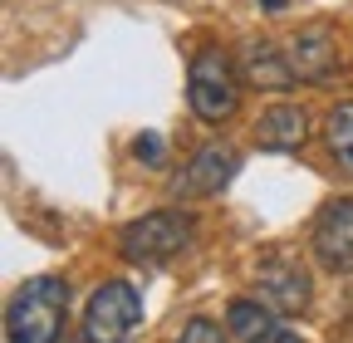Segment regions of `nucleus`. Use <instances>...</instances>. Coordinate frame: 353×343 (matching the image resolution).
I'll use <instances>...</instances> for the list:
<instances>
[{"mask_svg": "<svg viewBox=\"0 0 353 343\" xmlns=\"http://www.w3.org/2000/svg\"><path fill=\"white\" fill-rule=\"evenodd\" d=\"M143 329V299L128 280H108L83 304V338L88 343H132Z\"/></svg>", "mask_w": 353, "mask_h": 343, "instance_id": "obj_4", "label": "nucleus"}, {"mask_svg": "<svg viewBox=\"0 0 353 343\" xmlns=\"http://www.w3.org/2000/svg\"><path fill=\"white\" fill-rule=\"evenodd\" d=\"M64 319H69V284L54 275H34L6 304V338L10 343H59Z\"/></svg>", "mask_w": 353, "mask_h": 343, "instance_id": "obj_1", "label": "nucleus"}, {"mask_svg": "<svg viewBox=\"0 0 353 343\" xmlns=\"http://www.w3.org/2000/svg\"><path fill=\"white\" fill-rule=\"evenodd\" d=\"M192 245V216L187 211H148L132 226H123L118 250L128 265H162Z\"/></svg>", "mask_w": 353, "mask_h": 343, "instance_id": "obj_3", "label": "nucleus"}, {"mask_svg": "<svg viewBox=\"0 0 353 343\" xmlns=\"http://www.w3.org/2000/svg\"><path fill=\"white\" fill-rule=\"evenodd\" d=\"M324 147L334 157V167L343 177H353V98L334 103L329 118H324Z\"/></svg>", "mask_w": 353, "mask_h": 343, "instance_id": "obj_12", "label": "nucleus"}, {"mask_svg": "<svg viewBox=\"0 0 353 343\" xmlns=\"http://www.w3.org/2000/svg\"><path fill=\"white\" fill-rule=\"evenodd\" d=\"M132 152H138V162H148V167H162V138L157 133H143L132 143Z\"/></svg>", "mask_w": 353, "mask_h": 343, "instance_id": "obj_14", "label": "nucleus"}, {"mask_svg": "<svg viewBox=\"0 0 353 343\" xmlns=\"http://www.w3.org/2000/svg\"><path fill=\"white\" fill-rule=\"evenodd\" d=\"M265 6H270V10H285V0H265Z\"/></svg>", "mask_w": 353, "mask_h": 343, "instance_id": "obj_15", "label": "nucleus"}, {"mask_svg": "<svg viewBox=\"0 0 353 343\" xmlns=\"http://www.w3.org/2000/svg\"><path fill=\"white\" fill-rule=\"evenodd\" d=\"M187 103L201 123H226L236 108H241V79H236V64L226 50L206 45L196 59H192V74H187Z\"/></svg>", "mask_w": 353, "mask_h": 343, "instance_id": "obj_2", "label": "nucleus"}, {"mask_svg": "<svg viewBox=\"0 0 353 343\" xmlns=\"http://www.w3.org/2000/svg\"><path fill=\"white\" fill-rule=\"evenodd\" d=\"M236 172H241V152H236L231 143H201V147L187 157V167L176 172L172 191H176V201L216 196L221 187H226V182L236 177Z\"/></svg>", "mask_w": 353, "mask_h": 343, "instance_id": "obj_6", "label": "nucleus"}, {"mask_svg": "<svg viewBox=\"0 0 353 343\" xmlns=\"http://www.w3.org/2000/svg\"><path fill=\"white\" fill-rule=\"evenodd\" d=\"M290 64L304 83H329L343 74V59H339V45H334V34L324 25H309L294 34V45H290Z\"/></svg>", "mask_w": 353, "mask_h": 343, "instance_id": "obj_8", "label": "nucleus"}, {"mask_svg": "<svg viewBox=\"0 0 353 343\" xmlns=\"http://www.w3.org/2000/svg\"><path fill=\"white\" fill-rule=\"evenodd\" d=\"M241 69H245V79L255 89H290L299 79L290 54H280V45H270V39H245L241 45Z\"/></svg>", "mask_w": 353, "mask_h": 343, "instance_id": "obj_10", "label": "nucleus"}, {"mask_svg": "<svg viewBox=\"0 0 353 343\" xmlns=\"http://www.w3.org/2000/svg\"><path fill=\"white\" fill-rule=\"evenodd\" d=\"M59 343H88V338H69V333H64V338H59Z\"/></svg>", "mask_w": 353, "mask_h": 343, "instance_id": "obj_16", "label": "nucleus"}, {"mask_svg": "<svg viewBox=\"0 0 353 343\" xmlns=\"http://www.w3.org/2000/svg\"><path fill=\"white\" fill-rule=\"evenodd\" d=\"M172 343H226V333H221V324H211V319H192Z\"/></svg>", "mask_w": 353, "mask_h": 343, "instance_id": "obj_13", "label": "nucleus"}, {"mask_svg": "<svg viewBox=\"0 0 353 343\" xmlns=\"http://www.w3.org/2000/svg\"><path fill=\"white\" fill-rule=\"evenodd\" d=\"M304 108H294V103H280V108H270L260 118V127H255V138H260V147H270V152H294L299 143H304Z\"/></svg>", "mask_w": 353, "mask_h": 343, "instance_id": "obj_11", "label": "nucleus"}, {"mask_svg": "<svg viewBox=\"0 0 353 343\" xmlns=\"http://www.w3.org/2000/svg\"><path fill=\"white\" fill-rule=\"evenodd\" d=\"M226 329L236 333V343H299L265 299H231Z\"/></svg>", "mask_w": 353, "mask_h": 343, "instance_id": "obj_9", "label": "nucleus"}, {"mask_svg": "<svg viewBox=\"0 0 353 343\" xmlns=\"http://www.w3.org/2000/svg\"><path fill=\"white\" fill-rule=\"evenodd\" d=\"M314 255L334 275H353V196H334L314 216Z\"/></svg>", "mask_w": 353, "mask_h": 343, "instance_id": "obj_7", "label": "nucleus"}, {"mask_svg": "<svg viewBox=\"0 0 353 343\" xmlns=\"http://www.w3.org/2000/svg\"><path fill=\"white\" fill-rule=\"evenodd\" d=\"M255 284H260V299H265L275 314H304V309H309V270L294 260L285 245L260 250Z\"/></svg>", "mask_w": 353, "mask_h": 343, "instance_id": "obj_5", "label": "nucleus"}]
</instances>
